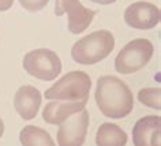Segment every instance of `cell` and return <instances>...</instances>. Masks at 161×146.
<instances>
[{"label": "cell", "mask_w": 161, "mask_h": 146, "mask_svg": "<svg viewBox=\"0 0 161 146\" xmlns=\"http://www.w3.org/2000/svg\"><path fill=\"white\" fill-rule=\"evenodd\" d=\"M18 2L25 10L30 11V13H37V11L45 8L49 0H18Z\"/></svg>", "instance_id": "cell-15"}, {"label": "cell", "mask_w": 161, "mask_h": 146, "mask_svg": "<svg viewBox=\"0 0 161 146\" xmlns=\"http://www.w3.org/2000/svg\"><path fill=\"white\" fill-rule=\"evenodd\" d=\"M153 53L154 47L147 38H135L118 53L115 59V70L124 75L134 74L150 62Z\"/></svg>", "instance_id": "cell-4"}, {"label": "cell", "mask_w": 161, "mask_h": 146, "mask_svg": "<svg viewBox=\"0 0 161 146\" xmlns=\"http://www.w3.org/2000/svg\"><path fill=\"white\" fill-rule=\"evenodd\" d=\"M93 3H97V4H101V6H108V4H112V3L118 2V0H90Z\"/></svg>", "instance_id": "cell-17"}, {"label": "cell", "mask_w": 161, "mask_h": 146, "mask_svg": "<svg viewBox=\"0 0 161 146\" xmlns=\"http://www.w3.org/2000/svg\"><path fill=\"white\" fill-rule=\"evenodd\" d=\"M114 48V34L108 30H97L72 45L71 58L79 64H96L108 58Z\"/></svg>", "instance_id": "cell-2"}, {"label": "cell", "mask_w": 161, "mask_h": 146, "mask_svg": "<svg viewBox=\"0 0 161 146\" xmlns=\"http://www.w3.org/2000/svg\"><path fill=\"white\" fill-rule=\"evenodd\" d=\"M160 8L149 2L132 3L124 11V21L130 27L138 30L153 29L160 23Z\"/></svg>", "instance_id": "cell-8"}, {"label": "cell", "mask_w": 161, "mask_h": 146, "mask_svg": "<svg viewBox=\"0 0 161 146\" xmlns=\"http://www.w3.org/2000/svg\"><path fill=\"white\" fill-rule=\"evenodd\" d=\"M87 101H59L55 100L44 107L42 117L48 124H62L74 113L85 109Z\"/></svg>", "instance_id": "cell-11"}, {"label": "cell", "mask_w": 161, "mask_h": 146, "mask_svg": "<svg viewBox=\"0 0 161 146\" xmlns=\"http://www.w3.org/2000/svg\"><path fill=\"white\" fill-rule=\"evenodd\" d=\"M66 13L68 14V30L72 34L86 30L96 15V11L86 8L79 0H56L55 15L62 17Z\"/></svg>", "instance_id": "cell-7"}, {"label": "cell", "mask_w": 161, "mask_h": 146, "mask_svg": "<svg viewBox=\"0 0 161 146\" xmlns=\"http://www.w3.org/2000/svg\"><path fill=\"white\" fill-rule=\"evenodd\" d=\"M134 146H161V117L145 116L132 127Z\"/></svg>", "instance_id": "cell-9"}, {"label": "cell", "mask_w": 161, "mask_h": 146, "mask_svg": "<svg viewBox=\"0 0 161 146\" xmlns=\"http://www.w3.org/2000/svg\"><path fill=\"white\" fill-rule=\"evenodd\" d=\"M22 66L29 75L47 82L56 79V76L62 72V60L56 52L47 48L27 52L23 58Z\"/></svg>", "instance_id": "cell-5"}, {"label": "cell", "mask_w": 161, "mask_h": 146, "mask_svg": "<svg viewBox=\"0 0 161 146\" xmlns=\"http://www.w3.org/2000/svg\"><path fill=\"white\" fill-rule=\"evenodd\" d=\"M3 134H4V123H3L2 117H0V138L3 137Z\"/></svg>", "instance_id": "cell-18"}, {"label": "cell", "mask_w": 161, "mask_h": 146, "mask_svg": "<svg viewBox=\"0 0 161 146\" xmlns=\"http://www.w3.org/2000/svg\"><path fill=\"white\" fill-rule=\"evenodd\" d=\"M22 146H56L49 132L36 126H26L19 134Z\"/></svg>", "instance_id": "cell-13"}, {"label": "cell", "mask_w": 161, "mask_h": 146, "mask_svg": "<svg viewBox=\"0 0 161 146\" xmlns=\"http://www.w3.org/2000/svg\"><path fill=\"white\" fill-rule=\"evenodd\" d=\"M42 96L40 90L30 85H23L17 90L14 97V107L23 120H31L37 116L41 107Z\"/></svg>", "instance_id": "cell-10"}, {"label": "cell", "mask_w": 161, "mask_h": 146, "mask_svg": "<svg viewBox=\"0 0 161 146\" xmlns=\"http://www.w3.org/2000/svg\"><path fill=\"white\" fill-rule=\"evenodd\" d=\"M127 132L114 123H103L96 132L97 146H126Z\"/></svg>", "instance_id": "cell-12"}, {"label": "cell", "mask_w": 161, "mask_h": 146, "mask_svg": "<svg viewBox=\"0 0 161 146\" xmlns=\"http://www.w3.org/2000/svg\"><path fill=\"white\" fill-rule=\"evenodd\" d=\"M87 127H89V112L82 109L74 113L62 124L58 130L59 146H82L86 139Z\"/></svg>", "instance_id": "cell-6"}, {"label": "cell", "mask_w": 161, "mask_h": 146, "mask_svg": "<svg viewBox=\"0 0 161 146\" xmlns=\"http://www.w3.org/2000/svg\"><path fill=\"white\" fill-rule=\"evenodd\" d=\"M160 98H161V89L160 87H145L142 90H139V93H138L139 103H142L143 105H146L149 108L157 109V111L161 109Z\"/></svg>", "instance_id": "cell-14"}, {"label": "cell", "mask_w": 161, "mask_h": 146, "mask_svg": "<svg viewBox=\"0 0 161 146\" xmlns=\"http://www.w3.org/2000/svg\"><path fill=\"white\" fill-rule=\"evenodd\" d=\"M92 79L83 71H71L45 90V98L59 101H87Z\"/></svg>", "instance_id": "cell-3"}, {"label": "cell", "mask_w": 161, "mask_h": 146, "mask_svg": "<svg viewBox=\"0 0 161 146\" xmlns=\"http://www.w3.org/2000/svg\"><path fill=\"white\" fill-rule=\"evenodd\" d=\"M94 98L100 112L111 119H123L132 112L134 97L130 87L114 75L100 76Z\"/></svg>", "instance_id": "cell-1"}, {"label": "cell", "mask_w": 161, "mask_h": 146, "mask_svg": "<svg viewBox=\"0 0 161 146\" xmlns=\"http://www.w3.org/2000/svg\"><path fill=\"white\" fill-rule=\"evenodd\" d=\"M14 4V0H0V11L10 10Z\"/></svg>", "instance_id": "cell-16"}]
</instances>
